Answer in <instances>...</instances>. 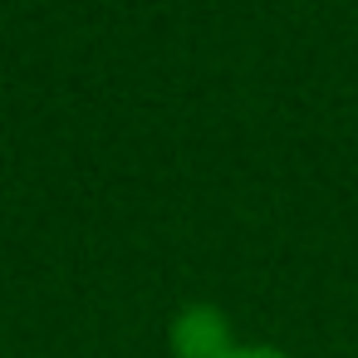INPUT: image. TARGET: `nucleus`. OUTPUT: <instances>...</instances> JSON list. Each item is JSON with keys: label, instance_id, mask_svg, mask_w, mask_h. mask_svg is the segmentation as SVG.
<instances>
[{"label": "nucleus", "instance_id": "nucleus-1", "mask_svg": "<svg viewBox=\"0 0 358 358\" xmlns=\"http://www.w3.org/2000/svg\"><path fill=\"white\" fill-rule=\"evenodd\" d=\"M172 343H177V358H231V338H226V319L206 304L187 309L172 329Z\"/></svg>", "mask_w": 358, "mask_h": 358}, {"label": "nucleus", "instance_id": "nucleus-2", "mask_svg": "<svg viewBox=\"0 0 358 358\" xmlns=\"http://www.w3.org/2000/svg\"><path fill=\"white\" fill-rule=\"evenodd\" d=\"M231 358H289V353H275V348H236Z\"/></svg>", "mask_w": 358, "mask_h": 358}]
</instances>
